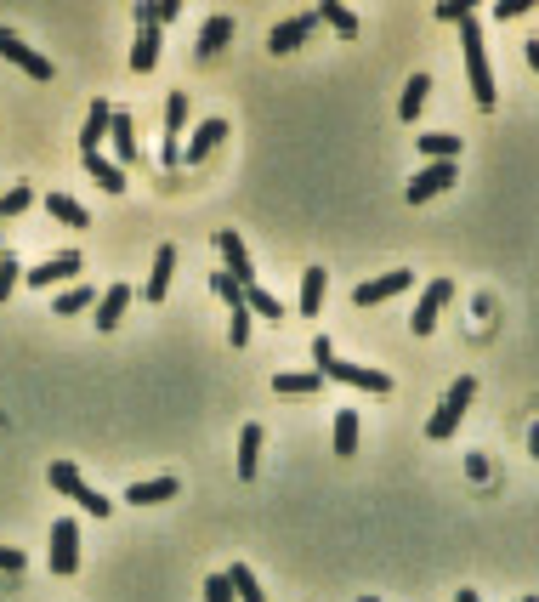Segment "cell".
Listing matches in <instances>:
<instances>
[{
    "instance_id": "obj_19",
    "label": "cell",
    "mask_w": 539,
    "mask_h": 602,
    "mask_svg": "<svg viewBox=\"0 0 539 602\" xmlns=\"http://www.w3.org/2000/svg\"><path fill=\"white\" fill-rule=\"evenodd\" d=\"M108 120H114V108H108L103 97H97V103H91V114H86V125H80V154H97V148H103Z\"/></svg>"
},
{
    "instance_id": "obj_45",
    "label": "cell",
    "mask_w": 539,
    "mask_h": 602,
    "mask_svg": "<svg viewBox=\"0 0 539 602\" xmlns=\"http://www.w3.org/2000/svg\"><path fill=\"white\" fill-rule=\"evenodd\" d=\"M358 602H381V597H358Z\"/></svg>"
},
{
    "instance_id": "obj_43",
    "label": "cell",
    "mask_w": 539,
    "mask_h": 602,
    "mask_svg": "<svg viewBox=\"0 0 539 602\" xmlns=\"http://www.w3.org/2000/svg\"><path fill=\"white\" fill-rule=\"evenodd\" d=\"M528 455H534V461H539V426H534V432H528Z\"/></svg>"
},
{
    "instance_id": "obj_25",
    "label": "cell",
    "mask_w": 539,
    "mask_h": 602,
    "mask_svg": "<svg viewBox=\"0 0 539 602\" xmlns=\"http://www.w3.org/2000/svg\"><path fill=\"white\" fill-rule=\"evenodd\" d=\"M273 387H279L284 398H313V392H324V375L318 370H290V375H279Z\"/></svg>"
},
{
    "instance_id": "obj_14",
    "label": "cell",
    "mask_w": 539,
    "mask_h": 602,
    "mask_svg": "<svg viewBox=\"0 0 539 602\" xmlns=\"http://www.w3.org/2000/svg\"><path fill=\"white\" fill-rule=\"evenodd\" d=\"M171 279H176V245H159L154 250V267H148V284H142V296L165 301V296H171Z\"/></svg>"
},
{
    "instance_id": "obj_21",
    "label": "cell",
    "mask_w": 539,
    "mask_h": 602,
    "mask_svg": "<svg viewBox=\"0 0 539 602\" xmlns=\"http://www.w3.org/2000/svg\"><path fill=\"white\" fill-rule=\"evenodd\" d=\"M227 40H233V18H227V12H210V18H205V29H199V57L210 63V57L222 52Z\"/></svg>"
},
{
    "instance_id": "obj_46",
    "label": "cell",
    "mask_w": 539,
    "mask_h": 602,
    "mask_svg": "<svg viewBox=\"0 0 539 602\" xmlns=\"http://www.w3.org/2000/svg\"><path fill=\"white\" fill-rule=\"evenodd\" d=\"M517 602H539V597H517Z\"/></svg>"
},
{
    "instance_id": "obj_41",
    "label": "cell",
    "mask_w": 539,
    "mask_h": 602,
    "mask_svg": "<svg viewBox=\"0 0 539 602\" xmlns=\"http://www.w3.org/2000/svg\"><path fill=\"white\" fill-rule=\"evenodd\" d=\"M437 18H443V23H460V18H471V6H437Z\"/></svg>"
},
{
    "instance_id": "obj_23",
    "label": "cell",
    "mask_w": 539,
    "mask_h": 602,
    "mask_svg": "<svg viewBox=\"0 0 539 602\" xmlns=\"http://www.w3.org/2000/svg\"><path fill=\"white\" fill-rule=\"evenodd\" d=\"M426 91H432V74H415V80L403 86V97H398V120H403V125L420 120V108H426Z\"/></svg>"
},
{
    "instance_id": "obj_15",
    "label": "cell",
    "mask_w": 539,
    "mask_h": 602,
    "mask_svg": "<svg viewBox=\"0 0 539 602\" xmlns=\"http://www.w3.org/2000/svg\"><path fill=\"white\" fill-rule=\"evenodd\" d=\"M216 245H222V256H227V279L239 284V290H250V284H256V267H250V250H244V239H239V233H222Z\"/></svg>"
},
{
    "instance_id": "obj_31",
    "label": "cell",
    "mask_w": 539,
    "mask_h": 602,
    "mask_svg": "<svg viewBox=\"0 0 539 602\" xmlns=\"http://www.w3.org/2000/svg\"><path fill=\"white\" fill-rule=\"evenodd\" d=\"M335 455H358V409L335 415Z\"/></svg>"
},
{
    "instance_id": "obj_22",
    "label": "cell",
    "mask_w": 539,
    "mask_h": 602,
    "mask_svg": "<svg viewBox=\"0 0 539 602\" xmlns=\"http://www.w3.org/2000/svg\"><path fill=\"white\" fill-rule=\"evenodd\" d=\"M86 177L103 188V194H125V165L103 160V154H86Z\"/></svg>"
},
{
    "instance_id": "obj_27",
    "label": "cell",
    "mask_w": 539,
    "mask_h": 602,
    "mask_svg": "<svg viewBox=\"0 0 539 602\" xmlns=\"http://www.w3.org/2000/svg\"><path fill=\"white\" fill-rule=\"evenodd\" d=\"M318 23H330L341 40H358V12H347L341 0H324V6H318Z\"/></svg>"
},
{
    "instance_id": "obj_36",
    "label": "cell",
    "mask_w": 539,
    "mask_h": 602,
    "mask_svg": "<svg viewBox=\"0 0 539 602\" xmlns=\"http://www.w3.org/2000/svg\"><path fill=\"white\" fill-rule=\"evenodd\" d=\"M227 313H233V347H244L250 341V307H244V296L227 301Z\"/></svg>"
},
{
    "instance_id": "obj_2",
    "label": "cell",
    "mask_w": 539,
    "mask_h": 602,
    "mask_svg": "<svg viewBox=\"0 0 539 602\" xmlns=\"http://www.w3.org/2000/svg\"><path fill=\"white\" fill-rule=\"evenodd\" d=\"M46 483H52L57 495H69L74 506H80V512H91V517H108V512H114V500H108V495H97V489H91V483L80 478V466H74V461H52Z\"/></svg>"
},
{
    "instance_id": "obj_35",
    "label": "cell",
    "mask_w": 539,
    "mask_h": 602,
    "mask_svg": "<svg viewBox=\"0 0 539 602\" xmlns=\"http://www.w3.org/2000/svg\"><path fill=\"white\" fill-rule=\"evenodd\" d=\"M18 284H23V262L18 256H0V301H12Z\"/></svg>"
},
{
    "instance_id": "obj_40",
    "label": "cell",
    "mask_w": 539,
    "mask_h": 602,
    "mask_svg": "<svg viewBox=\"0 0 539 602\" xmlns=\"http://www.w3.org/2000/svg\"><path fill=\"white\" fill-rule=\"evenodd\" d=\"M313 358H318V370H324V364H330V358H335L330 336H318V341H313Z\"/></svg>"
},
{
    "instance_id": "obj_24",
    "label": "cell",
    "mask_w": 539,
    "mask_h": 602,
    "mask_svg": "<svg viewBox=\"0 0 539 602\" xmlns=\"http://www.w3.org/2000/svg\"><path fill=\"white\" fill-rule=\"evenodd\" d=\"M324 290H330V273L324 267H301V313H318Z\"/></svg>"
},
{
    "instance_id": "obj_10",
    "label": "cell",
    "mask_w": 539,
    "mask_h": 602,
    "mask_svg": "<svg viewBox=\"0 0 539 602\" xmlns=\"http://www.w3.org/2000/svg\"><path fill=\"white\" fill-rule=\"evenodd\" d=\"M80 267H86V262H80V250H63V256H52V262L23 267V284H35V290H46V284H69Z\"/></svg>"
},
{
    "instance_id": "obj_13",
    "label": "cell",
    "mask_w": 539,
    "mask_h": 602,
    "mask_svg": "<svg viewBox=\"0 0 539 602\" xmlns=\"http://www.w3.org/2000/svg\"><path fill=\"white\" fill-rule=\"evenodd\" d=\"M222 142H227V120H199L193 125V137H188V148H182V160L199 165V160H210Z\"/></svg>"
},
{
    "instance_id": "obj_18",
    "label": "cell",
    "mask_w": 539,
    "mask_h": 602,
    "mask_svg": "<svg viewBox=\"0 0 539 602\" xmlns=\"http://www.w3.org/2000/svg\"><path fill=\"white\" fill-rule=\"evenodd\" d=\"M171 495H182L176 478H148V483H131V489H125V506H165Z\"/></svg>"
},
{
    "instance_id": "obj_38",
    "label": "cell",
    "mask_w": 539,
    "mask_h": 602,
    "mask_svg": "<svg viewBox=\"0 0 539 602\" xmlns=\"http://www.w3.org/2000/svg\"><path fill=\"white\" fill-rule=\"evenodd\" d=\"M0 568H6V574H18V568H23V551H18V546H0Z\"/></svg>"
},
{
    "instance_id": "obj_8",
    "label": "cell",
    "mask_w": 539,
    "mask_h": 602,
    "mask_svg": "<svg viewBox=\"0 0 539 602\" xmlns=\"http://www.w3.org/2000/svg\"><path fill=\"white\" fill-rule=\"evenodd\" d=\"M182 131H188V91H171L165 97V148H159L165 165L182 160Z\"/></svg>"
},
{
    "instance_id": "obj_33",
    "label": "cell",
    "mask_w": 539,
    "mask_h": 602,
    "mask_svg": "<svg viewBox=\"0 0 539 602\" xmlns=\"http://www.w3.org/2000/svg\"><path fill=\"white\" fill-rule=\"evenodd\" d=\"M244 307H250V313H261V319H284L279 296H273V290H261V284H250V290H244Z\"/></svg>"
},
{
    "instance_id": "obj_6",
    "label": "cell",
    "mask_w": 539,
    "mask_h": 602,
    "mask_svg": "<svg viewBox=\"0 0 539 602\" xmlns=\"http://www.w3.org/2000/svg\"><path fill=\"white\" fill-rule=\"evenodd\" d=\"M454 301V279H432L426 284V290H420V301H415V336H432L437 330V313H443V307H449Z\"/></svg>"
},
{
    "instance_id": "obj_32",
    "label": "cell",
    "mask_w": 539,
    "mask_h": 602,
    "mask_svg": "<svg viewBox=\"0 0 539 602\" xmlns=\"http://www.w3.org/2000/svg\"><path fill=\"white\" fill-rule=\"evenodd\" d=\"M86 307H91V284H69V290L52 301L57 319H74V313H86Z\"/></svg>"
},
{
    "instance_id": "obj_9",
    "label": "cell",
    "mask_w": 539,
    "mask_h": 602,
    "mask_svg": "<svg viewBox=\"0 0 539 602\" xmlns=\"http://www.w3.org/2000/svg\"><path fill=\"white\" fill-rule=\"evenodd\" d=\"M318 375H330V381H347V387H358V392H392V375H381V370H369V364H347V358H330Z\"/></svg>"
},
{
    "instance_id": "obj_28",
    "label": "cell",
    "mask_w": 539,
    "mask_h": 602,
    "mask_svg": "<svg viewBox=\"0 0 539 602\" xmlns=\"http://www.w3.org/2000/svg\"><path fill=\"white\" fill-rule=\"evenodd\" d=\"M46 211H52L63 228H91L86 205H80V199H69V194H46Z\"/></svg>"
},
{
    "instance_id": "obj_37",
    "label": "cell",
    "mask_w": 539,
    "mask_h": 602,
    "mask_svg": "<svg viewBox=\"0 0 539 602\" xmlns=\"http://www.w3.org/2000/svg\"><path fill=\"white\" fill-rule=\"evenodd\" d=\"M205 602H233V585H227V574H210V580H205Z\"/></svg>"
},
{
    "instance_id": "obj_39",
    "label": "cell",
    "mask_w": 539,
    "mask_h": 602,
    "mask_svg": "<svg viewBox=\"0 0 539 602\" xmlns=\"http://www.w3.org/2000/svg\"><path fill=\"white\" fill-rule=\"evenodd\" d=\"M216 296H222V301H239L244 290H239V284H233V279H227V273H216Z\"/></svg>"
},
{
    "instance_id": "obj_44",
    "label": "cell",
    "mask_w": 539,
    "mask_h": 602,
    "mask_svg": "<svg viewBox=\"0 0 539 602\" xmlns=\"http://www.w3.org/2000/svg\"><path fill=\"white\" fill-rule=\"evenodd\" d=\"M454 602H477V591H454Z\"/></svg>"
},
{
    "instance_id": "obj_16",
    "label": "cell",
    "mask_w": 539,
    "mask_h": 602,
    "mask_svg": "<svg viewBox=\"0 0 539 602\" xmlns=\"http://www.w3.org/2000/svg\"><path fill=\"white\" fill-rule=\"evenodd\" d=\"M131 296H137L131 284H108L103 296H97V313H91V319H97V330H114V324L125 319V307H131Z\"/></svg>"
},
{
    "instance_id": "obj_7",
    "label": "cell",
    "mask_w": 539,
    "mask_h": 602,
    "mask_svg": "<svg viewBox=\"0 0 539 602\" xmlns=\"http://www.w3.org/2000/svg\"><path fill=\"white\" fill-rule=\"evenodd\" d=\"M454 160H443V165H420L415 177H409V205H426V199H437V194H449L454 188Z\"/></svg>"
},
{
    "instance_id": "obj_11",
    "label": "cell",
    "mask_w": 539,
    "mask_h": 602,
    "mask_svg": "<svg viewBox=\"0 0 539 602\" xmlns=\"http://www.w3.org/2000/svg\"><path fill=\"white\" fill-rule=\"evenodd\" d=\"M409 267H398V273H381V279H369V284H358L352 290V307H381V301H392L398 290H409Z\"/></svg>"
},
{
    "instance_id": "obj_12",
    "label": "cell",
    "mask_w": 539,
    "mask_h": 602,
    "mask_svg": "<svg viewBox=\"0 0 539 602\" xmlns=\"http://www.w3.org/2000/svg\"><path fill=\"white\" fill-rule=\"evenodd\" d=\"M318 29V12H296V18H284L279 29H273V35H267V52L273 57H284V52H296L301 40L313 35Z\"/></svg>"
},
{
    "instance_id": "obj_17",
    "label": "cell",
    "mask_w": 539,
    "mask_h": 602,
    "mask_svg": "<svg viewBox=\"0 0 539 602\" xmlns=\"http://www.w3.org/2000/svg\"><path fill=\"white\" fill-rule=\"evenodd\" d=\"M108 142H114V165H131V160H137V120L114 108V120H108Z\"/></svg>"
},
{
    "instance_id": "obj_30",
    "label": "cell",
    "mask_w": 539,
    "mask_h": 602,
    "mask_svg": "<svg viewBox=\"0 0 539 602\" xmlns=\"http://www.w3.org/2000/svg\"><path fill=\"white\" fill-rule=\"evenodd\" d=\"M227 585H233V597H239V602H267V591L256 585L250 563H233V568H227Z\"/></svg>"
},
{
    "instance_id": "obj_42",
    "label": "cell",
    "mask_w": 539,
    "mask_h": 602,
    "mask_svg": "<svg viewBox=\"0 0 539 602\" xmlns=\"http://www.w3.org/2000/svg\"><path fill=\"white\" fill-rule=\"evenodd\" d=\"M528 69L539 74V40H528Z\"/></svg>"
},
{
    "instance_id": "obj_34",
    "label": "cell",
    "mask_w": 539,
    "mask_h": 602,
    "mask_svg": "<svg viewBox=\"0 0 539 602\" xmlns=\"http://www.w3.org/2000/svg\"><path fill=\"white\" fill-rule=\"evenodd\" d=\"M35 205V188H12V194H0V222H12Z\"/></svg>"
},
{
    "instance_id": "obj_20",
    "label": "cell",
    "mask_w": 539,
    "mask_h": 602,
    "mask_svg": "<svg viewBox=\"0 0 539 602\" xmlns=\"http://www.w3.org/2000/svg\"><path fill=\"white\" fill-rule=\"evenodd\" d=\"M420 160L426 165L460 160V131H426V137H420Z\"/></svg>"
},
{
    "instance_id": "obj_3",
    "label": "cell",
    "mask_w": 539,
    "mask_h": 602,
    "mask_svg": "<svg viewBox=\"0 0 539 602\" xmlns=\"http://www.w3.org/2000/svg\"><path fill=\"white\" fill-rule=\"evenodd\" d=\"M471 398H477V381H471V375H460V381H454L449 392H443V404L432 409V421H426V438H454V426L466 421V404Z\"/></svg>"
},
{
    "instance_id": "obj_26",
    "label": "cell",
    "mask_w": 539,
    "mask_h": 602,
    "mask_svg": "<svg viewBox=\"0 0 539 602\" xmlns=\"http://www.w3.org/2000/svg\"><path fill=\"white\" fill-rule=\"evenodd\" d=\"M256 472H261V426L250 421L239 432V478H256Z\"/></svg>"
},
{
    "instance_id": "obj_47",
    "label": "cell",
    "mask_w": 539,
    "mask_h": 602,
    "mask_svg": "<svg viewBox=\"0 0 539 602\" xmlns=\"http://www.w3.org/2000/svg\"><path fill=\"white\" fill-rule=\"evenodd\" d=\"M0 256H6V250H0Z\"/></svg>"
},
{
    "instance_id": "obj_29",
    "label": "cell",
    "mask_w": 539,
    "mask_h": 602,
    "mask_svg": "<svg viewBox=\"0 0 539 602\" xmlns=\"http://www.w3.org/2000/svg\"><path fill=\"white\" fill-rule=\"evenodd\" d=\"M154 63H159V29H148V23H142V29H137V46H131V69L148 74Z\"/></svg>"
},
{
    "instance_id": "obj_4",
    "label": "cell",
    "mask_w": 539,
    "mask_h": 602,
    "mask_svg": "<svg viewBox=\"0 0 539 602\" xmlns=\"http://www.w3.org/2000/svg\"><path fill=\"white\" fill-rule=\"evenodd\" d=\"M46 568H52L57 580H69L74 568H80V523L74 517H57L52 523V557H46Z\"/></svg>"
},
{
    "instance_id": "obj_5",
    "label": "cell",
    "mask_w": 539,
    "mask_h": 602,
    "mask_svg": "<svg viewBox=\"0 0 539 602\" xmlns=\"http://www.w3.org/2000/svg\"><path fill=\"white\" fill-rule=\"evenodd\" d=\"M0 57H6V63H18L29 80H46V86H52V74H57L52 57H40L35 46H29L23 35H12V29H0Z\"/></svg>"
},
{
    "instance_id": "obj_1",
    "label": "cell",
    "mask_w": 539,
    "mask_h": 602,
    "mask_svg": "<svg viewBox=\"0 0 539 602\" xmlns=\"http://www.w3.org/2000/svg\"><path fill=\"white\" fill-rule=\"evenodd\" d=\"M460 52H466V74H471L477 108H494V69H488V40H483V29H477V12L460 18Z\"/></svg>"
}]
</instances>
